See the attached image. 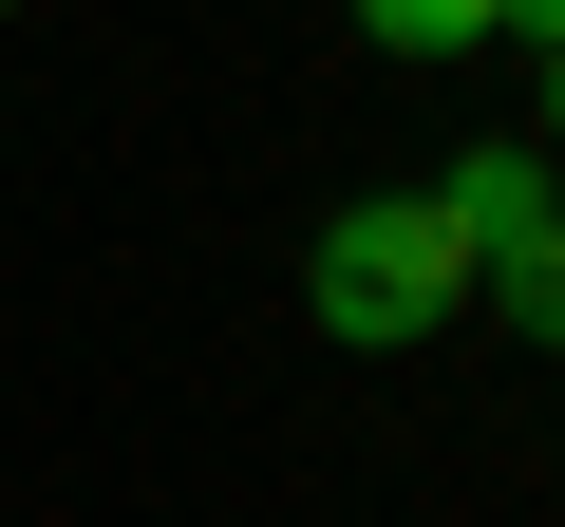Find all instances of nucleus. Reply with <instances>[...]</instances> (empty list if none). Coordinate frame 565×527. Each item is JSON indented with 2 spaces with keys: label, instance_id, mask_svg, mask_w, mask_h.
I'll list each match as a JSON object with an SVG mask.
<instances>
[{
  "label": "nucleus",
  "instance_id": "obj_3",
  "mask_svg": "<svg viewBox=\"0 0 565 527\" xmlns=\"http://www.w3.org/2000/svg\"><path fill=\"white\" fill-rule=\"evenodd\" d=\"M527 207H565V189H546V151H471V170H452V226H471V245H509Z\"/></svg>",
  "mask_w": 565,
  "mask_h": 527
},
{
  "label": "nucleus",
  "instance_id": "obj_4",
  "mask_svg": "<svg viewBox=\"0 0 565 527\" xmlns=\"http://www.w3.org/2000/svg\"><path fill=\"white\" fill-rule=\"evenodd\" d=\"M359 39H377V57H471L490 0H359Z\"/></svg>",
  "mask_w": 565,
  "mask_h": 527
},
{
  "label": "nucleus",
  "instance_id": "obj_5",
  "mask_svg": "<svg viewBox=\"0 0 565 527\" xmlns=\"http://www.w3.org/2000/svg\"><path fill=\"white\" fill-rule=\"evenodd\" d=\"M546 132H565V57H546Z\"/></svg>",
  "mask_w": 565,
  "mask_h": 527
},
{
  "label": "nucleus",
  "instance_id": "obj_2",
  "mask_svg": "<svg viewBox=\"0 0 565 527\" xmlns=\"http://www.w3.org/2000/svg\"><path fill=\"white\" fill-rule=\"evenodd\" d=\"M471 302H490L527 358H565V207H527L509 245H471Z\"/></svg>",
  "mask_w": 565,
  "mask_h": 527
},
{
  "label": "nucleus",
  "instance_id": "obj_1",
  "mask_svg": "<svg viewBox=\"0 0 565 527\" xmlns=\"http://www.w3.org/2000/svg\"><path fill=\"white\" fill-rule=\"evenodd\" d=\"M302 302H321V340L415 358V340L471 302V226H452V189H359V207L302 245Z\"/></svg>",
  "mask_w": 565,
  "mask_h": 527
}]
</instances>
